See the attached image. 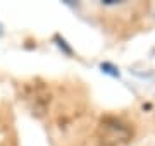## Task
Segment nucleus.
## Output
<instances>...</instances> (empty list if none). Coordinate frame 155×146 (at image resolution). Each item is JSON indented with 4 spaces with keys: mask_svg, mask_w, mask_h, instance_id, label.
<instances>
[{
    "mask_svg": "<svg viewBox=\"0 0 155 146\" xmlns=\"http://www.w3.org/2000/svg\"><path fill=\"white\" fill-rule=\"evenodd\" d=\"M102 71H105V72L112 74V76H119V72L116 71V67H112L110 64H102Z\"/></svg>",
    "mask_w": 155,
    "mask_h": 146,
    "instance_id": "1",
    "label": "nucleus"
},
{
    "mask_svg": "<svg viewBox=\"0 0 155 146\" xmlns=\"http://www.w3.org/2000/svg\"><path fill=\"white\" fill-rule=\"evenodd\" d=\"M0 34H2V26H0Z\"/></svg>",
    "mask_w": 155,
    "mask_h": 146,
    "instance_id": "2",
    "label": "nucleus"
}]
</instances>
